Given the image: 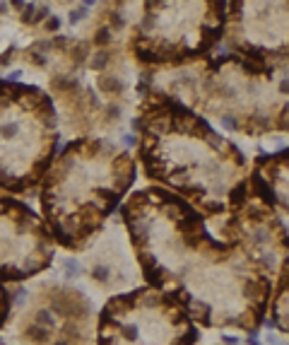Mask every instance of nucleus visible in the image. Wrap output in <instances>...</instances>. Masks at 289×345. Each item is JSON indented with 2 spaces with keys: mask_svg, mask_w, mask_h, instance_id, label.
Wrapping results in <instances>:
<instances>
[{
  "mask_svg": "<svg viewBox=\"0 0 289 345\" xmlns=\"http://www.w3.org/2000/svg\"><path fill=\"white\" fill-rule=\"evenodd\" d=\"M144 280L174 295L205 328L253 333L263 323L272 278L289 261L287 239L265 212L236 203L224 215V239L167 189H144L123 203Z\"/></svg>",
  "mask_w": 289,
  "mask_h": 345,
  "instance_id": "nucleus-1",
  "label": "nucleus"
},
{
  "mask_svg": "<svg viewBox=\"0 0 289 345\" xmlns=\"http://www.w3.org/2000/svg\"><path fill=\"white\" fill-rule=\"evenodd\" d=\"M140 164L150 181L205 220L224 217L248 186L241 150L169 92L150 94L142 104Z\"/></svg>",
  "mask_w": 289,
  "mask_h": 345,
  "instance_id": "nucleus-2",
  "label": "nucleus"
},
{
  "mask_svg": "<svg viewBox=\"0 0 289 345\" xmlns=\"http://www.w3.org/2000/svg\"><path fill=\"white\" fill-rule=\"evenodd\" d=\"M135 181V162L101 138H80L53 157L41 179V212L56 242L80 251Z\"/></svg>",
  "mask_w": 289,
  "mask_h": 345,
  "instance_id": "nucleus-3",
  "label": "nucleus"
},
{
  "mask_svg": "<svg viewBox=\"0 0 289 345\" xmlns=\"http://www.w3.org/2000/svg\"><path fill=\"white\" fill-rule=\"evenodd\" d=\"M56 143L51 99L29 85L0 82V189L24 193L41 184Z\"/></svg>",
  "mask_w": 289,
  "mask_h": 345,
  "instance_id": "nucleus-4",
  "label": "nucleus"
},
{
  "mask_svg": "<svg viewBox=\"0 0 289 345\" xmlns=\"http://www.w3.org/2000/svg\"><path fill=\"white\" fill-rule=\"evenodd\" d=\"M224 29V0H144L135 39L147 63L183 66L210 51Z\"/></svg>",
  "mask_w": 289,
  "mask_h": 345,
  "instance_id": "nucleus-5",
  "label": "nucleus"
},
{
  "mask_svg": "<svg viewBox=\"0 0 289 345\" xmlns=\"http://www.w3.org/2000/svg\"><path fill=\"white\" fill-rule=\"evenodd\" d=\"M198 328L183 304L152 285L116 295L104 304L97 345H193Z\"/></svg>",
  "mask_w": 289,
  "mask_h": 345,
  "instance_id": "nucleus-6",
  "label": "nucleus"
},
{
  "mask_svg": "<svg viewBox=\"0 0 289 345\" xmlns=\"http://www.w3.org/2000/svg\"><path fill=\"white\" fill-rule=\"evenodd\" d=\"M56 237L24 203L0 196V282L34 278L51 266Z\"/></svg>",
  "mask_w": 289,
  "mask_h": 345,
  "instance_id": "nucleus-7",
  "label": "nucleus"
},
{
  "mask_svg": "<svg viewBox=\"0 0 289 345\" xmlns=\"http://www.w3.org/2000/svg\"><path fill=\"white\" fill-rule=\"evenodd\" d=\"M229 41L263 61H289V0H232Z\"/></svg>",
  "mask_w": 289,
  "mask_h": 345,
  "instance_id": "nucleus-8",
  "label": "nucleus"
},
{
  "mask_svg": "<svg viewBox=\"0 0 289 345\" xmlns=\"http://www.w3.org/2000/svg\"><path fill=\"white\" fill-rule=\"evenodd\" d=\"M248 181L267 205L289 215V150L270 157H258Z\"/></svg>",
  "mask_w": 289,
  "mask_h": 345,
  "instance_id": "nucleus-9",
  "label": "nucleus"
},
{
  "mask_svg": "<svg viewBox=\"0 0 289 345\" xmlns=\"http://www.w3.org/2000/svg\"><path fill=\"white\" fill-rule=\"evenodd\" d=\"M270 314H272V323L279 331L289 333V261L277 273L275 288L270 295Z\"/></svg>",
  "mask_w": 289,
  "mask_h": 345,
  "instance_id": "nucleus-10",
  "label": "nucleus"
},
{
  "mask_svg": "<svg viewBox=\"0 0 289 345\" xmlns=\"http://www.w3.org/2000/svg\"><path fill=\"white\" fill-rule=\"evenodd\" d=\"M8 312H10V297H8L5 288L0 285V326H3L5 319H8Z\"/></svg>",
  "mask_w": 289,
  "mask_h": 345,
  "instance_id": "nucleus-11",
  "label": "nucleus"
}]
</instances>
